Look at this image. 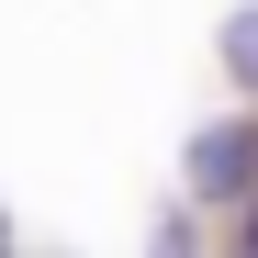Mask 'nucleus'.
<instances>
[{
    "mask_svg": "<svg viewBox=\"0 0 258 258\" xmlns=\"http://www.w3.org/2000/svg\"><path fill=\"white\" fill-rule=\"evenodd\" d=\"M258 191V123H202L191 135V202H247Z\"/></svg>",
    "mask_w": 258,
    "mask_h": 258,
    "instance_id": "nucleus-1",
    "label": "nucleus"
},
{
    "mask_svg": "<svg viewBox=\"0 0 258 258\" xmlns=\"http://www.w3.org/2000/svg\"><path fill=\"white\" fill-rule=\"evenodd\" d=\"M225 56H236V79H258V12H247V23L225 34Z\"/></svg>",
    "mask_w": 258,
    "mask_h": 258,
    "instance_id": "nucleus-2",
    "label": "nucleus"
},
{
    "mask_svg": "<svg viewBox=\"0 0 258 258\" xmlns=\"http://www.w3.org/2000/svg\"><path fill=\"white\" fill-rule=\"evenodd\" d=\"M247 247H258V213H247Z\"/></svg>",
    "mask_w": 258,
    "mask_h": 258,
    "instance_id": "nucleus-3",
    "label": "nucleus"
}]
</instances>
